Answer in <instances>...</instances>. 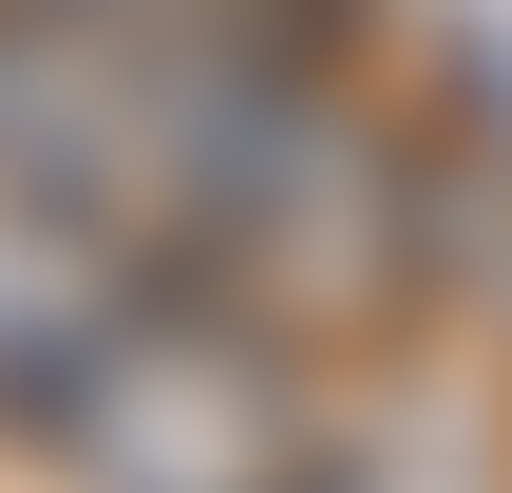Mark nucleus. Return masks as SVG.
Wrapping results in <instances>:
<instances>
[{
    "instance_id": "f257e3e1",
    "label": "nucleus",
    "mask_w": 512,
    "mask_h": 493,
    "mask_svg": "<svg viewBox=\"0 0 512 493\" xmlns=\"http://www.w3.org/2000/svg\"><path fill=\"white\" fill-rule=\"evenodd\" d=\"M0 171L171 285L304 266L361 209L304 38H209V19H0Z\"/></svg>"
},
{
    "instance_id": "f03ea898",
    "label": "nucleus",
    "mask_w": 512,
    "mask_h": 493,
    "mask_svg": "<svg viewBox=\"0 0 512 493\" xmlns=\"http://www.w3.org/2000/svg\"><path fill=\"white\" fill-rule=\"evenodd\" d=\"M38 456L76 493H342V437H323L304 361L228 285H152L95 342V380L38 418Z\"/></svg>"
},
{
    "instance_id": "7ed1b4c3",
    "label": "nucleus",
    "mask_w": 512,
    "mask_h": 493,
    "mask_svg": "<svg viewBox=\"0 0 512 493\" xmlns=\"http://www.w3.org/2000/svg\"><path fill=\"white\" fill-rule=\"evenodd\" d=\"M152 285H171V266H133L114 228H76L57 190H19V171H0V418L38 437V418L95 380V342L152 304Z\"/></svg>"
},
{
    "instance_id": "20e7f679",
    "label": "nucleus",
    "mask_w": 512,
    "mask_h": 493,
    "mask_svg": "<svg viewBox=\"0 0 512 493\" xmlns=\"http://www.w3.org/2000/svg\"><path fill=\"white\" fill-rule=\"evenodd\" d=\"M0 19H209V38H304V0H0Z\"/></svg>"
}]
</instances>
